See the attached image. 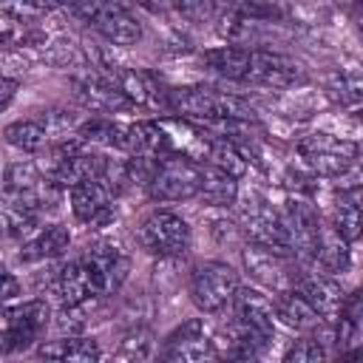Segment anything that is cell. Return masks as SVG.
Listing matches in <instances>:
<instances>
[{
  "label": "cell",
  "mask_w": 363,
  "mask_h": 363,
  "mask_svg": "<svg viewBox=\"0 0 363 363\" xmlns=\"http://www.w3.org/2000/svg\"><path fill=\"white\" fill-rule=\"evenodd\" d=\"M199 199L210 207H233L238 201V179L216 170V167H201V187Z\"/></svg>",
  "instance_id": "cell-26"
},
{
  "label": "cell",
  "mask_w": 363,
  "mask_h": 363,
  "mask_svg": "<svg viewBox=\"0 0 363 363\" xmlns=\"http://www.w3.org/2000/svg\"><path fill=\"white\" fill-rule=\"evenodd\" d=\"M85 258L94 264V269L99 272L102 284H105V295L108 292H116L122 286V281L128 278V269H130V258L128 252L122 250L119 241L113 238H94L88 247H85Z\"/></svg>",
  "instance_id": "cell-15"
},
{
  "label": "cell",
  "mask_w": 363,
  "mask_h": 363,
  "mask_svg": "<svg viewBox=\"0 0 363 363\" xmlns=\"http://www.w3.org/2000/svg\"><path fill=\"white\" fill-rule=\"evenodd\" d=\"M48 318H51V309H48V303L40 301V298L3 309L0 352L9 354V352H23V349H28V346L43 335V329L48 326Z\"/></svg>",
  "instance_id": "cell-7"
},
{
  "label": "cell",
  "mask_w": 363,
  "mask_h": 363,
  "mask_svg": "<svg viewBox=\"0 0 363 363\" xmlns=\"http://www.w3.org/2000/svg\"><path fill=\"white\" fill-rule=\"evenodd\" d=\"M199 187H201V167L182 153L162 156L147 182V193L153 201H187L199 196Z\"/></svg>",
  "instance_id": "cell-5"
},
{
  "label": "cell",
  "mask_w": 363,
  "mask_h": 363,
  "mask_svg": "<svg viewBox=\"0 0 363 363\" xmlns=\"http://www.w3.org/2000/svg\"><path fill=\"white\" fill-rule=\"evenodd\" d=\"M337 3H343V6H354L357 0H337Z\"/></svg>",
  "instance_id": "cell-38"
},
{
  "label": "cell",
  "mask_w": 363,
  "mask_h": 363,
  "mask_svg": "<svg viewBox=\"0 0 363 363\" xmlns=\"http://www.w3.org/2000/svg\"><path fill=\"white\" fill-rule=\"evenodd\" d=\"M40 357H48V360H62V363H96L102 357V349L94 337H77V335H68L62 340H51V343H43L37 349Z\"/></svg>",
  "instance_id": "cell-22"
},
{
  "label": "cell",
  "mask_w": 363,
  "mask_h": 363,
  "mask_svg": "<svg viewBox=\"0 0 363 363\" xmlns=\"http://www.w3.org/2000/svg\"><path fill=\"white\" fill-rule=\"evenodd\" d=\"M360 196H363V190H360V184H352V187H340L337 193H335V221H332V227L349 241V244H354L357 238H360Z\"/></svg>",
  "instance_id": "cell-23"
},
{
  "label": "cell",
  "mask_w": 363,
  "mask_h": 363,
  "mask_svg": "<svg viewBox=\"0 0 363 363\" xmlns=\"http://www.w3.org/2000/svg\"><path fill=\"white\" fill-rule=\"evenodd\" d=\"M3 235H6V233H3V227H0V238H3Z\"/></svg>",
  "instance_id": "cell-39"
},
{
  "label": "cell",
  "mask_w": 363,
  "mask_h": 363,
  "mask_svg": "<svg viewBox=\"0 0 363 363\" xmlns=\"http://www.w3.org/2000/svg\"><path fill=\"white\" fill-rule=\"evenodd\" d=\"M94 28L111 43V45H136L142 40V23L128 9L105 6L99 17L94 20Z\"/></svg>",
  "instance_id": "cell-20"
},
{
  "label": "cell",
  "mask_w": 363,
  "mask_h": 363,
  "mask_svg": "<svg viewBox=\"0 0 363 363\" xmlns=\"http://www.w3.org/2000/svg\"><path fill=\"white\" fill-rule=\"evenodd\" d=\"M292 289H298L309 301V306L323 318V323H332L337 318L340 303H343V289L326 272H315V269L298 267V275H295Z\"/></svg>",
  "instance_id": "cell-13"
},
{
  "label": "cell",
  "mask_w": 363,
  "mask_h": 363,
  "mask_svg": "<svg viewBox=\"0 0 363 363\" xmlns=\"http://www.w3.org/2000/svg\"><path fill=\"white\" fill-rule=\"evenodd\" d=\"M230 306L235 309V320L238 323H244V326H250L258 335L272 340V335H275V312H272V301L264 292H258L252 286H238Z\"/></svg>",
  "instance_id": "cell-16"
},
{
  "label": "cell",
  "mask_w": 363,
  "mask_h": 363,
  "mask_svg": "<svg viewBox=\"0 0 363 363\" xmlns=\"http://www.w3.org/2000/svg\"><path fill=\"white\" fill-rule=\"evenodd\" d=\"M74 94L88 111H96V113L130 108V102L122 96V91L105 77H79V79H74Z\"/></svg>",
  "instance_id": "cell-19"
},
{
  "label": "cell",
  "mask_w": 363,
  "mask_h": 363,
  "mask_svg": "<svg viewBox=\"0 0 363 363\" xmlns=\"http://www.w3.org/2000/svg\"><path fill=\"white\" fill-rule=\"evenodd\" d=\"M315 264H320V269L326 275H343L352 267V250L349 241L329 224H320V235H318V247H315Z\"/></svg>",
  "instance_id": "cell-21"
},
{
  "label": "cell",
  "mask_w": 363,
  "mask_h": 363,
  "mask_svg": "<svg viewBox=\"0 0 363 363\" xmlns=\"http://www.w3.org/2000/svg\"><path fill=\"white\" fill-rule=\"evenodd\" d=\"M238 286V272L224 261H201L190 272V298L207 315L224 312L233 303Z\"/></svg>",
  "instance_id": "cell-4"
},
{
  "label": "cell",
  "mask_w": 363,
  "mask_h": 363,
  "mask_svg": "<svg viewBox=\"0 0 363 363\" xmlns=\"http://www.w3.org/2000/svg\"><path fill=\"white\" fill-rule=\"evenodd\" d=\"M164 102L170 111L187 116V119L210 122V125H227L230 128V125L252 119V108L241 96H233L227 91L210 88V85L170 88V91H164Z\"/></svg>",
  "instance_id": "cell-1"
},
{
  "label": "cell",
  "mask_w": 363,
  "mask_h": 363,
  "mask_svg": "<svg viewBox=\"0 0 363 363\" xmlns=\"http://www.w3.org/2000/svg\"><path fill=\"white\" fill-rule=\"evenodd\" d=\"M119 357H125V360H147V357H153V337H150V332L147 329L130 332L122 340Z\"/></svg>",
  "instance_id": "cell-31"
},
{
  "label": "cell",
  "mask_w": 363,
  "mask_h": 363,
  "mask_svg": "<svg viewBox=\"0 0 363 363\" xmlns=\"http://www.w3.org/2000/svg\"><path fill=\"white\" fill-rule=\"evenodd\" d=\"M281 224L289 238V250L301 264H312L318 235H320V216L318 210L303 199H286L284 210L278 213Z\"/></svg>",
  "instance_id": "cell-9"
},
{
  "label": "cell",
  "mask_w": 363,
  "mask_h": 363,
  "mask_svg": "<svg viewBox=\"0 0 363 363\" xmlns=\"http://www.w3.org/2000/svg\"><path fill=\"white\" fill-rule=\"evenodd\" d=\"M3 139H6L11 147H17L20 153H40V150H45L48 142H51V136L45 133V128L37 122V116H31V119H17V122L6 125V128H3Z\"/></svg>",
  "instance_id": "cell-27"
},
{
  "label": "cell",
  "mask_w": 363,
  "mask_h": 363,
  "mask_svg": "<svg viewBox=\"0 0 363 363\" xmlns=\"http://www.w3.org/2000/svg\"><path fill=\"white\" fill-rule=\"evenodd\" d=\"M204 159H207L210 167H216V170H221V173H227L233 179H241L247 173V156H244V150L233 139H227V136H210L207 139Z\"/></svg>",
  "instance_id": "cell-25"
},
{
  "label": "cell",
  "mask_w": 363,
  "mask_h": 363,
  "mask_svg": "<svg viewBox=\"0 0 363 363\" xmlns=\"http://www.w3.org/2000/svg\"><path fill=\"white\" fill-rule=\"evenodd\" d=\"M162 357L170 363H199V360L218 357L216 337L210 335L201 318H190L164 337Z\"/></svg>",
  "instance_id": "cell-11"
},
{
  "label": "cell",
  "mask_w": 363,
  "mask_h": 363,
  "mask_svg": "<svg viewBox=\"0 0 363 363\" xmlns=\"http://www.w3.org/2000/svg\"><path fill=\"white\" fill-rule=\"evenodd\" d=\"M323 343L326 340L312 337V332H309V337H301V340H295L289 346V352L284 354V360L286 363H318V360L326 357V346Z\"/></svg>",
  "instance_id": "cell-29"
},
{
  "label": "cell",
  "mask_w": 363,
  "mask_h": 363,
  "mask_svg": "<svg viewBox=\"0 0 363 363\" xmlns=\"http://www.w3.org/2000/svg\"><path fill=\"white\" fill-rule=\"evenodd\" d=\"M150 9H167V6H173V0H145Z\"/></svg>",
  "instance_id": "cell-36"
},
{
  "label": "cell",
  "mask_w": 363,
  "mask_h": 363,
  "mask_svg": "<svg viewBox=\"0 0 363 363\" xmlns=\"http://www.w3.org/2000/svg\"><path fill=\"white\" fill-rule=\"evenodd\" d=\"M295 150L315 176H326V179L349 173L357 162V142L340 139L332 133H320V130L301 136Z\"/></svg>",
  "instance_id": "cell-2"
},
{
  "label": "cell",
  "mask_w": 363,
  "mask_h": 363,
  "mask_svg": "<svg viewBox=\"0 0 363 363\" xmlns=\"http://www.w3.org/2000/svg\"><path fill=\"white\" fill-rule=\"evenodd\" d=\"M71 244V233L62 224H45L37 227L20 247V261L26 264H37V261H51L60 258Z\"/></svg>",
  "instance_id": "cell-18"
},
{
  "label": "cell",
  "mask_w": 363,
  "mask_h": 363,
  "mask_svg": "<svg viewBox=\"0 0 363 363\" xmlns=\"http://www.w3.org/2000/svg\"><path fill=\"white\" fill-rule=\"evenodd\" d=\"M71 213L79 224L105 227L113 221V193L102 182L85 179L71 187Z\"/></svg>",
  "instance_id": "cell-14"
},
{
  "label": "cell",
  "mask_w": 363,
  "mask_h": 363,
  "mask_svg": "<svg viewBox=\"0 0 363 363\" xmlns=\"http://www.w3.org/2000/svg\"><path fill=\"white\" fill-rule=\"evenodd\" d=\"M272 312L275 318H281V323H286L295 332H318L323 326V318L309 306V301L298 292V289H281L272 295Z\"/></svg>",
  "instance_id": "cell-17"
},
{
  "label": "cell",
  "mask_w": 363,
  "mask_h": 363,
  "mask_svg": "<svg viewBox=\"0 0 363 363\" xmlns=\"http://www.w3.org/2000/svg\"><path fill=\"white\" fill-rule=\"evenodd\" d=\"M37 122L45 128V133H48V136H60V133H68V130H77V128H79L77 113L62 111V108H48V111H40Z\"/></svg>",
  "instance_id": "cell-30"
},
{
  "label": "cell",
  "mask_w": 363,
  "mask_h": 363,
  "mask_svg": "<svg viewBox=\"0 0 363 363\" xmlns=\"http://www.w3.org/2000/svg\"><path fill=\"white\" fill-rule=\"evenodd\" d=\"M227 9H230V11H235L238 17L250 20V23H255V20H272V17H278V9H275V3H269V0H233Z\"/></svg>",
  "instance_id": "cell-32"
},
{
  "label": "cell",
  "mask_w": 363,
  "mask_h": 363,
  "mask_svg": "<svg viewBox=\"0 0 363 363\" xmlns=\"http://www.w3.org/2000/svg\"><path fill=\"white\" fill-rule=\"evenodd\" d=\"M173 6L190 23H204V20H210L216 14V0H173Z\"/></svg>",
  "instance_id": "cell-33"
},
{
  "label": "cell",
  "mask_w": 363,
  "mask_h": 363,
  "mask_svg": "<svg viewBox=\"0 0 363 363\" xmlns=\"http://www.w3.org/2000/svg\"><path fill=\"white\" fill-rule=\"evenodd\" d=\"M108 6H113V9H128L130 6V0H105Z\"/></svg>",
  "instance_id": "cell-37"
},
{
  "label": "cell",
  "mask_w": 363,
  "mask_h": 363,
  "mask_svg": "<svg viewBox=\"0 0 363 363\" xmlns=\"http://www.w3.org/2000/svg\"><path fill=\"white\" fill-rule=\"evenodd\" d=\"M136 241L156 258H179L190 250V224L173 210H153L136 227Z\"/></svg>",
  "instance_id": "cell-3"
},
{
  "label": "cell",
  "mask_w": 363,
  "mask_h": 363,
  "mask_svg": "<svg viewBox=\"0 0 363 363\" xmlns=\"http://www.w3.org/2000/svg\"><path fill=\"white\" fill-rule=\"evenodd\" d=\"M51 292L60 298V306H85L91 298L105 295V284L99 272L94 269V264L82 255V258L62 264L54 272Z\"/></svg>",
  "instance_id": "cell-8"
},
{
  "label": "cell",
  "mask_w": 363,
  "mask_h": 363,
  "mask_svg": "<svg viewBox=\"0 0 363 363\" xmlns=\"http://www.w3.org/2000/svg\"><path fill=\"white\" fill-rule=\"evenodd\" d=\"M17 295H20V281H17L11 272L0 269V303H9V301L17 298Z\"/></svg>",
  "instance_id": "cell-34"
},
{
  "label": "cell",
  "mask_w": 363,
  "mask_h": 363,
  "mask_svg": "<svg viewBox=\"0 0 363 363\" xmlns=\"http://www.w3.org/2000/svg\"><path fill=\"white\" fill-rule=\"evenodd\" d=\"M238 210H241V224H244V233L252 244H261V247H269V250H278V252H289V238H286V230L281 224V216L272 210V204L258 193V190H250L244 199L235 201Z\"/></svg>",
  "instance_id": "cell-6"
},
{
  "label": "cell",
  "mask_w": 363,
  "mask_h": 363,
  "mask_svg": "<svg viewBox=\"0 0 363 363\" xmlns=\"http://www.w3.org/2000/svg\"><path fill=\"white\" fill-rule=\"evenodd\" d=\"M326 91L332 99L343 105H357L360 102V74L357 71H337L329 77Z\"/></svg>",
  "instance_id": "cell-28"
},
{
  "label": "cell",
  "mask_w": 363,
  "mask_h": 363,
  "mask_svg": "<svg viewBox=\"0 0 363 363\" xmlns=\"http://www.w3.org/2000/svg\"><path fill=\"white\" fill-rule=\"evenodd\" d=\"M213 235L218 238V241H230L233 235H235V230H233V224L230 221H224V218H218V221H213Z\"/></svg>",
  "instance_id": "cell-35"
},
{
  "label": "cell",
  "mask_w": 363,
  "mask_h": 363,
  "mask_svg": "<svg viewBox=\"0 0 363 363\" xmlns=\"http://www.w3.org/2000/svg\"><path fill=\"white\" fill-rule=\"evenodd\" d=\"M241 258H244V267L247 272L267 289L272 292H281V289H289L295 284V275H298V267L292 261L289 252H278V250H269V247H261V244H247L241 250Z\"/></svg>",
  "instance_id": "cell-10"
},
{
  "label": "cell",
  "mask_w": 363,
  "mask_h": 363,
  "mask_svg": "<svg viewBox=\"0 0 363 363\" xmlns=\"http://www.w3.org/2000/svg\"><path fill=\"white\" fill-rule=\"evenodd\" d=\"M244 82L264 85V88H292L306 82V71L301 62H295L286 54L250 48V65H247Z\"/></svg>",
  "instance_id": "cell-12"
},
{
  "label": "cell",
  "mask_w": 363,
  "mask_h": 363,
  "mask_svg": "<svg viewBox=\"0 0 363 363\" xmlns=\"http://www.w3.org/2000/svg\"><path fill=\"white\" fill-rule=\"evenodd\" d=\"M204 65L224 77V79H235V82H244V74H247V65H250V48H241V45H218V48H210L204 51Z\"/></svg>",
  "instance_id": "cell-24"
}]
</instances>
